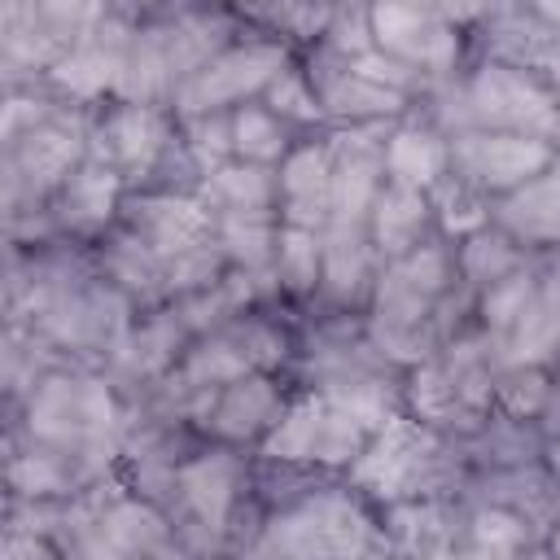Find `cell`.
I'll use <instances>...</instances> for the list:
<instances>
[{
    "instance_id": "6da1fadb",
    "label": "cell",
    "mask_w": 560,
    "mask_h": 560,
    "mask_svg": "<svg viewBox=\"0 0 560 560\" xmlns=\"http://www.w3.org/2000/svg\"><path fill=\"white\" fill-rule=\"evenodd\" d=\"M271 542L284 560H359L368 529L350 503L319 499V503L276 521Z\"/></svg>"
},
{
    "instance_id": "7a4b0ae2",
    "label": "cell",
    "mask_w": 560,
    "mask_h": 560,
    "mask_svg": "<svg viewBox=\"0 0 560 560\" xmlns=\"http://www.w3.org/2000/svg\"><path fill=\"white\" fill-rule=\"evenodd\" d=\"M280 70V52L276 48H245V52H228L219 57L210 70H201L188 88H184V105L188 109H206L232 96L254 92L258 83H267Z\"/></svg>"
},
{
    "instance_id": "3957f363",
    "label": "cell",
    "mask_w": 560,
    "mask_h": 560,
    "mask_svg": "<svg viewBox=\"0 0 560 560\" xmlns=\"http://www.w3.org/2000/svg\"><path fill=\"white\" fill-rule=\"evenodd\" d=\"M372 31L381 35L385 48L402 52V57H416V61H446L451 57V35L424 13V9H411V4H381L372 13Z\"/></svg>"
},
{
    "instance_id": "277c9868",
    "label": "cell",
    "mask_w": 560,
    "mask_h": 560,
    "mask_svg": "<svg viewBox=\"0 0 560 560\" xmlns=\"http://www.w3.org/2000/svg\"><path fill=\"white\" fill-rule=\"evenodd\" d=\"M477 109L490 118H512V122H556V109L547 92H538L525 74L512 70H486L472 88Z\"/></svg>"
},
{
    "instance_id": "5b68a950",
    "label": "cell",
    "mask_w": 560,
    "mask_h": 560,
    "mask_svg": "<svg viewBox=\"0 0 560 560\" xmlns=\"http://www.w3.org/2000/svg\"><path fill=\"white\" fill-rule=\"evenodd\" d=\"M468 162L481 179L490 184H521L529 175H538L547 166V144L542 140H525V136H494V140H472Z\"/></svg>"
},
{
    "instance_id": "8992f818",
    "label": "cell",
    "mask_w": 560,
    "mask_h": 560,
    "mask_svg": "<svg viewBox=\"0 0 560 560\" xmlns=\"http://www.w3.org/2000/svg\"><path fill=\"white\" fill-rule=\"evenodd\" d=\"M416 451H420V442H416V433L402 424V420H385V433H381V442L354 464V477L363 481V486H372V490H398L402 481H407V472L416 468Z\"/></svg>"
},
{
    "instance_id": "52a82bcc",
    "label": "cell",
    "mask_w": 560,
    "mask_h": 560,
    "mask_svg": "<svg viewBox=\"0 0 560 560\" xmlns=\"http://www.w3.org/2000/svg\"><path fill=\"white\" fill-rule=\"evenodd\" d=\"M179 481L201 521L219 525L228 516V503H232V464L228 459H197L179 472Z\"/></svg>"
},
{
    "instance_id": "ba28073f",
    "label": "cell",
    "mask_w": 560,
    "mask_h": 560,
    "mask_svg": "<svg viewBox=\"0 0 560 560\" xmlns=\"http://www.w3.org/2000/svg\"><path fill=\"white\" fill-rule=\"evenodd\" d=\"M560 341V289H542L538 298H529L525 315H521V332H516V359H538Z\"/></svg>"
},
{
    "instance_id": "9c48e42d",
    "label": "cell",
    "mask_w": 560,
    "mask_h": 560,
    "mask_svg": "<svg viewBox=\"0 0 560 560\" xmlns=\"http://www.w3.org/2000/svg\"><path fill=\"white\" fill-rule=\"evenodd\" d=\"M438 166H442L438 140H429V136H420V131H398V136L389 140V171L398 175L402 188L429 184V179L438 175Z\"/></svg>"
},
{
    "instance_id": "30bf717a",
    "label": "cell",
    "mask_w": 560,
    "mask_h": 560,
    "mask_svg": "<svg viewBox=\"0 0 560 560\" xmlns=\"http://www.w3.org/2000/svg\"><path fill=\"white\" fill-rule=\"evenodd\" d=\"M101 538L114 551H144V547L162 542V521L140 503H122L101 521Z\"/></svg>"
},
{
    "instance_id": "8fae6325",
    "label": "cell",
    "mask_w": 560,
    "mask_h": 560,
    "mask_svg": "<svg viewBox=\"0 0 560 560\" xmlns=\"http://www.w3.org/2000/svg\"><path fill=\"white\" fill-rule=\"evenodd\" d=\"M149 219H153V241H158L162 254L188 249L197 241V232L206 228V214L192 201H153L149 206Z\"/></svg>"
},
{
    "instance_id": "7c38bea8",
    "label": "cell",
    "mask_w": 560,
    "mask_h": 560,
    "mask_svg": "<svg viewBox=\"0 0 560 560\" xmlns=\"http://www.w3.org/2000/svg\"><path fill=\"white\" fill-rule=\"evenodd\" d=\"M319 424H324V402L306 398V402H298V407L280 420V429L271 433L267 451H271V455H284V459H306V455H315Z\"/></svg>"
},
{
    "instance_id": "4fadbf2b",
    "label": "cell",
    "mask_w": 560,
    "mask_h": 560,
    "mask_svg": "<svg viewBox=\"0 0 560 560\" xmlns=\"http://www.w3.org/2000/svg\"><path fill=\"white\" fill-rule=\"evenodd\" d=\"M508 219L516 228H525V232H560V175L525 188L508 206Z\"/></svg>"
},
{
    "instance_id": "5bb4252c",
    "label": "cell",
    "mask_w": 560,
    "mask_h": 560,
    "mask_svg": "<svg viewBox=\"0 0 560 560\" xmlns=\"http://www.w3.org/2000/svg\"><path fill=\"white\" fill-rule=\"evenodd\" d=\"M420 219H424L420 197L398 184V188H389V192L381 197V206H376V236H381L385 245H402V241L420 228Z\"/></svg>"
},
{
    "instance_id": "9a60e30c",
    "label": "cell",
    "mask_w": 560,
    "mask_h": 560,
    "mask_svg": "<svg viewBox=\"0 0 560 560\" xmlns=\"http://www.w3.org/2000/svg\"><path fill=\"white\" fill-rule=\"evenodd\" d=\"M271 411V389L262 385V381H245V385H236L228 398H223V407H219V433H249L262 416Z\"/></svg>"
},
{
    "instance_id": "2e32d148",
    "label": "cell",
    "mask_w": 560,
    "mask_h": 560,
    "mask_svg": "<svg viewBox=\"0 0 560 560\" xmlns=\"http://www.w3.org/2000/svg\"><path fill=\"white\" fill-rule=\"evenodd\" d=\"M372 188H376L372 162H346V166L332 175V184H328V192H332V210H337V223L354 219V214L372 201Z\"/></svg>"
},
{
    "instance_id": "e0dca14e",
    "label": "cell",
    "mask_w": 560,
    "mask_h": 560,
    "mask_svg": "<svg viewBox=\"0 0 560 560\" xmlns=\"http://www.w3.org/2000/svg\"><path fill=\"white\" fill-rule=\"evenodd\" d=\"M328 105L341 109V114H389L398 105V92L394 88H376L368 79H337L332 92H328Z\"/></svg>"
},
{
    "instance_id": "ac0fdd59",
    "label": "cell",
    "mask_w": 560,
    "mask_h": 560,
    "mask_svg": "<svg viewBox=\"0 0 560 560\" xmlns=\"http://www.w3.org/2000/svg\"><path fill=\"white\" fill-rule=\"evenodd\" d=\"M52 74H57V83H66L74 92H101L109 79H118V66H114V57L83 48V52H70Z\"/></svg>"
},
{
    "instance_id": "d6986e66",
    "label": "cell",
    "mask_w": 560,
    "mask_h": 560,
    "mask_svg": "<svg viewBox=\"0 0 560 560\" xmlns=\"http://www.w3.org/2000/svg\"><path fill=\"white\" fill-rule=\"evenodd\" d=\"M158 118L149 114V109H122L118 114V122H114V140H118V153L127 158V162H144L153 149H158Z\"/></svg>"
},
{
    "instance_id": "ffe728a7",
    "label": "cell",
    "mask_w": 560,
    "mask_h": 560,
    "mask_svg": "<svg viewBox=\"0 0 560 560\" xmlns=\"http://www.w3.org/2000/svg\"><path fill=\"white\" fill-rule=\"evenodd\" d=\"M324 184H328V158H324L319 149H302V153L289 158V166H284V188H289L298 201H315V197L324 192Z\"/></svg>"
},
{
    "instance_id": "44dd1931",
    "label": "cell",
    "mask_w": 560,
    "mask_h": 560,
    "mask_svg": "<svg viewBox=\"0 0 560 560\" xmlns=\"http://www.w3.org/2000/svg\"><path fill=\"white\" fill-rule=\"evenodd\" d=\"M232 136H236L232 144H236L241 153H249V158H276V153H280V131H276V122H271L267 114H258V109L236 114Z\"/></svg>"
},
{
    "instance_id": "7402d4cb",
    "label": "cell",
    "mask_w": 560,
    "mask_h": 560,
    "mask_svg": "<svg viewBox=\"0 0 560 560\" xmlns=\"http://www.w3.org/2000/svg\"><path fill=\"white\" fill-rule=\"evenodd\" d=\"M354 446H359V424H354L346 411H337V407L328 402V407H324L319 438H315V455H319V459H350Z\"/></svg>"
},
{
    "instance_id": "603a6c76",
    "label": "cell",
    "mask_w": 560,
    "mask_h": 560,
    "mask_svg": "<svg viewBox=\"0 0 560 560\" xmlns=\"http://www.w3.org/2000/svg\"><path fill=\"white\" fill-rule=\"evenodd\" d=\"M245 376V359L228 346H206L188 359V381L192 385H214V381H236Z\"/></svg>"
},
{
    "instance_id": "cb8c5ba5",
    "label": "cell",
    "mask_w": 560,
    "mask_h": 560,
    "mask_svg": "<svg viewBox=\"0 0 560 560\" xmlns=\"http://www.w3.org/2000/svg\"><path fill=\"white\" fill-rule=\"evenodd\" d=\"M332 407L346 411L359 429H363V424H385V420H389V416H385L389 402H385V394H381L376 385H350V389H337V394H332Z\"/></svg>"
},
{
    "instance_id": "d4e9b609",
    "label": "cell",
    "mask_w": 560,
    "mask_h": 560,
    "mask_svg": "<svg viewBox=\"0 0 560 560\" xmlns=\"http://www.w3.org/2000/svg\"><path fill=\"white\" fill-rule=\"evenodd\" d=\"M223 236H228V245L241 254V258H249V262H258L262 254H267V223L254 214V210H236L228 223H223Z\"/></svg>"
},
{
    "instance_id": "484cf974",
    "label": "cell",
    "mask_w": 560,
    "mask_h": 560,
    "mask_svg": "<svg viewBox=\"0 0 560 560\" xmlns=\"http://www.w3.org/2000/svg\"><path fill=\"white\" fill-rule=\"evenodd\" d=\"M315 258H319V249H315V236L311 232L289 228L280 236V262H284V271H289L293 284H311L315 280Z\"/></svg>"
},
{
    "instance_id": "4316f807",
    "label": "cell",
    "mask_w": 560,
    "mask_h": 560,
    "mask_svg": "<svg viewBox=\"0 0 560 560\" xmlns=\"http://www.w3.org/2000/svg\"><path fill=\"white\" fill-rule=\"evenodd\" d=\"M70 153H74V144H70L61 131H44V136H31V144H26V166H31L39 179H52V175L70 162Z\"/></svg>"
},
{
    "instance_id": "83f0119b",
    "label": "cell",
    "mask_w": 560,
    "mask_h": 560,
    "mask_svg": "<svg viewBox=\"0 0 560 560\" xmlns=\"http://www.w3.org/2000/svg\"><path fill=\"white\" fill-rule=\"evenodd\" d=\"M219 192L228 201H236L241 210H254L267 197V179L254 166H228V171H219Z\"/></svg>"
},
{
    "instance_id": "f1b7e54d",
    "label": "cell",
    "mask_w": 560,
    "mask_h": 560,
    "mask_svg": "<svg viewBox=\"0 0 560 560\" xmlns=\"http://www.w3.org/2000/svg\"><path fill=\"white\" fill-rule=\"evenodd\" d=\"M525 306H529V280H503V284L490 289V298H486L490 324H512V319L525 315Z\"/></svg>"
},
{
    "instance_id": "f546056e",
    "label": "cell",
    "mask_w": 560,
    "mask_h": 560,
    "mask_svg": "<svg viewBox=\"0 0 560 560\" xmlns=\"http://www.w3.org/2000/svg\"><path fill=\"white\" fill-rule=\"evenodd\" d=\"M359 267H363V254L354 249V241H346V232H337L332 245H328V280H332V289H337V293L354 289Z\"/></svg>"
},
{
    "instance_id": "4dcf8cb0",
    "label": "cell",
    "mask_w": 560,
    "mask_h": 560,
    "mask_svg": "<svg viewBox=\"0 0 560 560\" xmlns=\"http://www.w3.org/2000/svg\"><path fill=\"white\" fill-rule=\"evenodd\" d=\"M394 276H398L411 293H433V289L442 284V254H438V249H420V254H411Z\"/></svg>"
},
{
    "instance_id": "1f68e13d",
    "label": "cell",
    "mask_w": 560,
    "mask_h": 560,
    "mask_svg": "<svg viewBox=\"0 0 560 560\" xmlns=\"http://www.w3.org/2000/svg\"><path fill=\"white\" fill-rule=\"evenodd\" d=\"M271 96H276V105H280L284 114H293V118H315V114H319V105L306 96V88H302L293 74H280V79L271 83Z\"/></svg>"
},
{
    "instance_id": "d6a6232c",
    "label": "cell",
    "mask_w": 560,
    "mask_h": 560,
    "mask_svg": "<svg viewBox=\"0 0 560 560\" xmlns=\"http://www.w3.org/2000/svg\"><path fill=\"white\" fill-rule=\"evenodd\" d=\"M74 197H79V206H83L88 214H105V210H109V197H114V175H101V171L79 175Z\"/></svg>"
},
{
    "instance_id": "836d02e7",
    "label": "cell",
    "mask_w": 560,
    "mask_h": 560,
    "mask_svg": "<svg viewBox=\"0 0 560 560\" xmlns=\"http://www.w3.org/2000/svg\"><path fill=\"white\" fill-rule=\"evenodd\" d=\"M477 538L494 551V547H512L516 538H521V525L512 521V516H503V512H481L477 516Z\"/></svg>"
},
{
    "instance_id": "e575fe53",
    "label": "cell",
    "mask_w": 560,
    "mask_h": 560,
    "mask_svg": "<svg viewBox=\"0 0 560 560\" xmlns=\"http://www.w3.org/2000/svg\"><path fill=\"white\" fill-rule=\"evenodd\" d=\"M13 481L22 486V490H31V494H39V490H57V468L48 464V459H18V468H13Z\"/></svg>"
},
{
    "instance_id": "d590c367",
    "label": "cell",
    "mask_w": 560,
    "mask_h": 560,
    "mask_svg": "<svg viewBox=\"0 0 560 560\" xmlns=\"http://www.w3.org/2000/svg\"><path fill=\"white\" fill-rule=\"evenodd\" d=\"M451 385L438 376V372H424L420 381H416V402H420V411H429V416H442L446 411V402H451Z\"/></svg>"
},
{
    "instance_id": "8d00e7d4",
    "label": "cell",
    "mask_w": 560,
    "mask_h": 560,
    "mask_svg": "<svg viewBox=\"0 0 560 560\" xmlns=\"http://www.w3.org/2000/svg\"><path fill=\"white\" fill-rule=\"evenodd\" d=\"M359 79H368V83H376V88H398L402 79H407V70L398 66V61H385V57H359V70H354Z\"/></svg>"
},
{
    "instance_id": "74e56055",
    "label": "cell",
    "mask_w": 560,
    "mask_h": 560,
    "mask_svg": "<svg viewBox=\"0 0 560 560\" xmlns=\"http://www.w3.org/2000/svg\"><path fill=\"white\" fill-rule=\"evenodd\" d=\"M118 83H122L127 92H149V88L158 83V57L144 48V52H140L122 74H118Z\"/></svg>"
},
{
    "instance_id": "f35d334b",
    "label": "cell",
    "mask_w": 560,
    "mask_h": 560,
    "mask_svg": "<svg viewBox=\"0 0 560 560\" xmlns=\"http://www.w3.org/2000/svg\"><path fill=\"white\" fill-rule=\"evenodd\" d=\"M508 262H512V258H508V249H499V245H494V249H490V245H472V249H468V271H472V276H494V271H503Z\"/></svg>"
},
{
    "instance_id": "ab89813d",
    "label": "cell",
    "mask_w": 560,
    "mask_h": 560,
    "mask_svg": "<svg viewBox=\"0 0 560 560\" xmlns=\"http://www.w3.org/2000/svg\"><path fill=\"white\" fill-rule=\"evenodd\" d=\"M508 402L521 411V407H538V376H525V381H512L508 385Z\"/></svg>"
},
{
    "instance_id": "60d3db41",
    "label": "cell",
    "mask_w": 560,
    "mask_h": 560,
    "mask_svg": "<svg viewBox=\"0 0 560 560\" xmlns=\"http://www.w3.org/2000/svg\"><path fill=\"white\" fill-rule=\"evenodd\" d=\"M477 223H481V210L477 206H459V210L446 214V228H455V232L459 228H477Z\"/></svg>"
},
{
    "instance_id": "b9f144b4",
    "label": "cell",
    "mask_w": 560,
    "mask_h": 560,
    "mask_svg": "<svg viewBox=\"0 0 560 560\" xmlns=\"http://www.w3.org/2000/svg\"><path fill=\"white\" fill-rule=\"evenodd\" d=\"M9 560H39V551H35V542L13 538V542H9Z\"/></svg>"
},
{
    "instance_id": "7bdbcfd3",
    "label": "cell",
    "mask_w": 560,
    "mask_h": 560,
    "mask_svg": "<svg viewBox=\"0 0 560 560\" xmlns=\"http://www.w3.org/2000/svg\"><path fill=\"white\" fill-rule=\"evenodd\" d=\"M429 560H451V556H446V551H433V556H429Z\"/></svg>"
},
{
    "instance_id": "ee69618b",
    "label": "cell",
    "mask_w": 560,
    "mask_h": 560,
    "mask_svg": "<svg viewBox=\"0 0 560 560\" xmlns=\"http://www.w3.org/2000/svg\"><path fill=\"white\" fill-rule=\"evenodd\" d=\"M254 560H280V556H254Z\"/></svg>"
},
{
    "instance_id": "f6af8a7d",
    "label": "cell",
    "mask_w": 560,
    "mask_h": 560,
    "mask_svg": "<svg viewBox=\"0 0 560 560\" xmlns=\"http://www.w3.org/2000/svg\"><path fill=\"white\" fill-rule=\"evenodd\" d=\"M556 429H560V411H556Z\"/></svg>"
},
{
    "instance_id": "bcb514c9",
    "label": "cell",
    "mask_w": 560,
    "mask_h": 560,
    "mask_svg": "<svg viewBox=\"0 0 560 560\" xmlns=\"http://www.w3.org/2000/svg\"><path fill=\"white\" fill-rule=\"evenodd\" d=\"M556 468H560V451H556Z\"/></svg>"
},
{
    "instance_id": "7dc6e473",
    "label": "cell",
    "mask_w": 560,
    "mask_h": 560,
    "mask_svg": "<svg viewBox=\"0 0 560 560\" xmlns=\"http://www.w3.org/2000/svg\"><path fill=\"white\" fill-rule=\"evenodd\" d=\"M556 551H560V538H556Z\"/></svg>"
}]
</instances>
